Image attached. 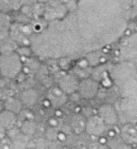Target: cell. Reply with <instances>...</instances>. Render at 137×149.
I'll return each mask as SVG.
<instances>
[{"label":"cell","mask_w":137,"mask_h":149,"mask_svg":"<svg viewBox=\"0 0 137 149\" xmlns=\"http://www.w3.org/2000/svg\"><path fill=\"white\" fill-rule=\"evenodd\" d=\"M97 114L107 127H115L120 122V115L117 109L111 103H104L99 107Z\"/></svg>","instance_id":"277c9868"},{"label":"cell","mask_w":137,"mask_h":149,"mask_svg":"<svg viewBox=\"0 0 137 149\" xmlns=\"http://www.w3.org/2000/svg\"><path fill=\"white\" fill-rule=\"evenodd\" d=\"M79 149H89V148H86V147H81V148H79Z\"/></svg>","instance_id":"7402d4cb"},{"label":"cell","mask_w":137,"mask_h":149,"mask_svg":"<svg viewBox=\"0 0 137 149\" xmlns=\"http://www.w3.org/2000/svg\"><path fill=\"white\" fill-rule=\"evenodd\" d=\"M136 122H137V118H136Z\"/></svg>","instance_id":"603a6c76"},{"label":"cell","mask_w":137,"mask_h":149,"mask_svg":"<svg viewBox=\"0 0 137 149\" xmlns=\"http://www.w3.org/2000/svg\"><path fill=\"white\" fill-rule=\"evenodd\" d=\"M4 109H5V106H4V101L0 99V113H1L3 110H4Z\"/></svg>","instance_id":"44dd1931"},{"label":"cell","mask_w":137,"mask_h":149,"mask_svg":"<svg viewBox=\"0 0 137 149\" xmlns=\"http://www.w3.org/2000/svg\"><path fill=\"white\" fill-rule=\"evenodd\" d=\"M106 149H108V148H106Z\"/></svg>","instance_id":"cb8c5ba5"},{"label":"cell","mask_w":137,"mask_h":149,"mask_svg":"<svg viewBox=\"0 0 137 149\" xmlns=\"http://www.w3.org/2000/svg\"><path fill=\"white\" fill-rule=\"evenodd\" d=\"M20 99L24 106L33 107L39 100V93L35 89H27L22 92Z\"/></svg>","instance_id":"7c38bea8"},{"label":"cell","mask_w":137,"mask_h":149,"mask_svg":"<svg viewBox=\"0 0 137 149\" xmlns=\"http://www.w3.org/2000/svg\"><path fill=\"white\" fill-rule=\"evenodd\" d=\"M79 82L80 79L78 76L73 74H66L60 78L57 86L67 95L69 96L77 93Z\"/></svg>","instance_id":"52a82bcc"},{"label":"cell","mask_w":137,"mask_h":149,"mask_svg":"<svg viewBox=\"0 0 137 149\" xmlns=\"http://www.w3.org/2000/svg\"><path fill=\"white\" fill-rule=\"evenodd\" d=\"M18 121V115L7 109H4L0 113V125L6 131L16 127Z\"/></svg>","instance_id":"8fae6325"},{"label":"cell","mask_w":137,"mask_h":149,"mask_svg":"<svg viewBox=\"0 0 137 149\" xmlns=\"http://www.w3.org/2000/svg\"><path fill=\"white\" fill-rule=\"evenodd\" d=\"M100 81L93 77H85L80 79L77 93L84 100L95 98L100 91Z\"/></svg>","instance_id":"3957f363"},{"label":"cell","mask_w":137,"mask_h":149,"mask_svg":"<svg viewBox=\"0 0 137 149\" xmlns=\"http://www.w3.org/2000/svg\"><path fill=\"white\" fill-rule=\"evenodd\" d=\"M107 126L104 121L99 116L97 113L89 116L86 119L85 130L86 133L90 136H102L107 130Z\"/></svg>","instance_id":"5b68a950"},{"label":"cell","mask_w":137,"mask_h":149,"mask_svg":"<svg viewBox=\"0 0 137 149\" xmlns=\"http://www.w3.org/2000/svg\"><path fill=\"white\" fill-rule=\"evenodd\" d=\"M122 98L137 97V77L131 76L118 84Z\"/></svg>","instance_id":"9c48e42d"},{"label":"cell","mask_w":137,"mask_h":149,"mask_svg":"<svg viewBox=\"0 0 137 149\" xmlns=\"http://www.w3.org/2000/svg\"><path fill=\"white\" fill-rule=\"evenodd\" d=\"M86 119L81 115H75L71 119V125L75 133H81L85 130Z\"/></svg>","instance_id":"9a60e30c"},{"label":"cell","mask_w":137,"mask_h":149,"mask_svg":"<svg viewBox=\"0 0 137 149\" xmlns=\"http://www.w3.org/2000/svg\"><path fill=\"white\" fill-rule=\"evenodd\" d=\"M46 99L52 106L60 108L65 104L68 100V95L57 85L53 86L48 90Z\"/></svg>","instance_id":"30bf717a"},{"label":"cell","mask_w":137,"mask_h":149,"mask_svg":"<svg viewBox=\"0 0 137 149\" xmlns=\"http://www.w3.org/2000/svg\"><path fill=\"white\" fill-rule=\"evenodd\" d=\"M10 26V17L7 14L0 13V33H5Z\"/></svg>","instance_id":"e0dca14e"},{"label":"cell","mask_w":137,"mask_h":149,"mask_svg":"<svg viewBox=\"0 0 137 149\" xmlns=\"http://www.w3.org/2000/svg\"><path fill=\"white\" fill-rule=\"evenodd\" d=\"M120 54L127 61L137 59V33L126 36L120 46Z\"/></svg>","instance_id":"8992f818"},{"label":"cell","mask_w":137,"mask_h":149,"mask_svg":"<svg viewBox=\"0 0 137 149\" xmlns=\"http://www.w3.org/2000/svg\"><path fill=\"white\" fill-rule=\"evenodd\" d=\"M6 136H7V131L0 125V143H1V141L4 139Z\"/></svg>","instance_id":"ffe728a7"},{"label":"cell","mask_w":137,"mask_h":149,"mask_svg":"<svg viewBox=\"0 0 137 149\" xmlns=\"http://www.w3.org/2000/svg\"><path fill=\"white\" fill-rule=\"evenodd\" d=\"M4 106L5 109H7L17 115L21 113L24 107L20 99L15 97H9L6 99V100H4Z\"/></svg>","instance_id":"4fadbf2b"},{"label":"cell","mask_w":137,"mask_h":149,"mask_svg":"<svg viewBox=\"0 0 137 149\" xmlns=\"http://www.w3.org/2000/svg\"><path fill=\"white\" fill-rule=\"evenodd\" d=\"M20 130L26 136H32L36 133V122L32 119H26L22 124Z\"/></svg>","instance_id":"2e32d148"},{"label":"cell","mask_w":137,"mask_h":149,"mask_svg":"<svg viewBox=\"0 0 137 149\" xmlns=\"http://www.w3.org/2000/svg\"><path fill=\"white\" fill-rule=\"evenodd\" d=\"M120 138L125 143L137 144V122H127L122 124L120 128Z\"/></svg>","instance_id":"ba28073f"},{"label":"cell","mask_w":137,"mask_h":149,"mask_svg":"<svg viewBox=\"0 0 137 149\" xmlns=\"http://www.w3.org/2000/svg\"><path fill=\"white\" fill-rule=\"evenodd\" d=\"M89 149H106L105 147L102 145V144L98 142H94L91 143L89 147L88 148Z\"/></svg>","instance_id":"d6986e66"},{"label":"cell","mask_w":137,"mask_h":149,"mask_svg":"<svg viewBox=\"0 0 137 149\" xmlns=\"http://www.w3.org/2000/svg\"><path fill=\"white\" fill-rule=\"evenodd\" d=\"M28 0H0V10H16L24 5Z\"/></svg>","instance_id":"5bb4252c"},{"label":"cell","mask_w":137,"mask_h":149,"mask_svg":"<svg viewBox=\"0 0 137 149\" xmlns=\"http://www.w3.org/2000/svg\"><path fill=\"white\" fill-rule=\"evenodd\" d=\"M23 68L22 57L16 51H5L0 55V74L4 78H16Z\"/></svg>","instance_id":"7a4b0ae2"},{"label":"cell","mask_w":137,"mask_h":149,"mask_svg":"<svg viewBox=\"0 0 137 149\" xmlns=\"http://www.w3.org/2000/svg\"><path fill=\"white\" fill-rule=\"evenodd\" d=\"M113 149H134V148L131 145L125 143L123 141H120Z\"/></svg>","instance_id":"ac0fdd59"},{"label":"cell","mask_w":137,"mask_h":149,"mask_svg":"<svg viewBox=\"0 0 137 149\" xmlns=\"http://www.w3.org/2000/svg\"><path fill=\"white\" fill-rule=\"evenodd\" d=\"M132 0H79L68 13L83 52L100 50L118 40L128 27Z\"/></svg>","instance_id":"6da1fadb"}]
</instances>
